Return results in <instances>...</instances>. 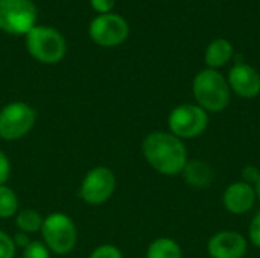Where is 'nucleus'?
I'll use <instances>...</instances> for the list:
<instances>
[{
  "label": "nucleus",
  "mask_w": 260,
  "mask_h": 258,
  "mask_svg": "<svg viewBox=\"0 0 260 258\" xmlns=\"http://www.w3.org/2000/svg\"><path fill=\"white\" fill-rule=\"evenodd\" d=\"M43 220L44 217L32 208H23L15 216V225L18 231L26 234H34L37 231H41Z\"/></svg>",
  "instance_id": "nucleus-16"
},
{
  "label": "nucleus",
  "mask_w": 260,
  "mask_h": 258,
  "mask_svg": "<svg viewBox=\"0 0 260 258\" xmlns=\"http://www.w3.org/2000/svg\"><path fill=\"white\" fill-rule=\"evenodd\" d=\"M142 154L146 163L160 175L175 176L189 161L187 149L178 137L165 131H154L142 141Z\"/></svg>",
  "instance_id": "nucleus-1"
},
{
  "label": "nucleus",
  "mask_w": 260,
  "mask_h": 258,
  "mask_svg": "<svg viewBox=\"0 0 260 258\" xmlns=\"http://www.w3.org/2000/svg\"><path fill=\"white\" fill-rule=\"evenodd\" d=\"M116 190L114 172L105 166L93 167L84 176L79 187V198L88 205L105 204Z\"/></svg>",
  "instance_id": "nucleus-9"
},
{
  "label": "nucleus",
  "mask_w": 260,
  "mask_h": 258,
  "mask_svg": "<svg viewBox=\"0 0 260 258\" xmlns=\"http://www.w3.org/2000/svg\"><path fill=\"white\" fill-rule=\"evenodd\" d=\"M248 234H250V242L256 248H260V211L251 219V224H250V228H248Z\"/></svg>",
  "instance_id": "nucleus-22"
},
{
  "label": "nucleus",
  "mask_w": 260,
  "mask_h": 258,
  "mask_svg": "<svg viewBox=\"0 0 260 258\" xmlns=\"http://www.w3.org/2000/svg\"><path fill=\"white\" fill-rule=\"evenodd\" d=\"M12 240H14V245H15V248H21V249H24L26 246H29L30 245V239H29V234H26V233H21V231H18L14 237H12Z\"/></svg>",
  "instance_id": "nucleus-25"
},
{
  "label": "nucleus",
  "mask_w": 260,
  "mask_h": 258,
  "mask_svg": "<svg viewBox=\"0 0 260 258\" xmlns=\"http://www.w3.org/2000/svg\"><path fill=\"white\" fill-rule=\"evenodd\" d=\"M26 49L29 55L41 64H56L67 52L66 38L50 26H34L26 33Z\"/></svg>",
  "instance_id": "nucleus-3"
},
{
  "label": "nucleus",
  "mask_w": 260,
  "mask_h": 258,
  "mask_svg": "<svg viewBox=\"0 0 260 258\" xmlns=\"http://www.w3.org/2000/svg\"><path fill=\"white\" fill-rule=\"evenodd\" d=\"M18 213L17 193L9 186H0V219H9Z\"/></svg>",
  "instance_id": "nucleus-17"
},
{
  "label": "nucleus",
  "mask_w": 260,
  "mask_h": 258,
  "mask_svg": "<svg viewBox=\"0 0 260 258\" xmlns=\"http://www.w3.org/2000/svg\"><path fill=\"white\" fill-rule=\"evenodd\" d=\"M168 125L171 134L180 140H192L204 134L207 129L209 114L197 103H183L171 111Z\"/></svg>",
  "instance_id": "nucleus-6"
},
{
  "label": "nucleus",
  "mask_w": 260,
  "mask_h": 258,
  "mask_svg": "<svg viewBox=\"0 0 260 258\" xmlns=\"http://www.w3.org/2000/svg\"><path fill=\"white\" fill-rule=\"evenodd\" d=\"M50 254L52 252L47 249V246L43 242L32 240L30 245L23 249L21 258H50Z\"/></svg>",
  "instance_id": "nucleus-18"
},
{
  "label": "nucleus",
  "mask_w": 260,
  "mask_h": 258,
  "mask_svg": "<svg viewBox=\"0 0 260 258\" xmlns=\"http://www.w3.org/2000/svg\"><path fill=\"white\" fill-rule=\"evenodd\" d=\"M233 44L225 40V38H218L213 40L207 49H206V55H204V61L207 64L209 68H219L224 67L232 58H233Z\"/></svg>",
  "instance_id": "nucleus-14"
},
{
  "label": "nucleus",
  "mask_w": 260,
  "mask_h": 258,
  "mask_svg": "<svg viewBox=\"0 0 260 258\" xmlns=\"http://www.w3.org/2000/svg\"><path fill=\"white\" fill-rule=\"evenodd\" d=\"M88 258H123L122 251L110 243H104L98 248H94L91 251V254L88 255Z\"/></svg>",
  "instance_id": "nucleus-19"
},
{
  "label": "nucleus",
  "mask_w": 260,
  "mask_h": 258,
  "mask_svg": "<svg viewBox=\"0 0 260 258\" xmlns=\"http://www.w3.org/2000/svg\"><path fill=\"white\" fill-rule=\"evenodd\" d=\"M192 91L197 105L207 113H221L230 103V87L227 79L213 68H204L197 73Z\"/></svg>",
  "instance_id": "nucleus-2"
},
{
  "label": "nucleus",
  "mask_w": 260,
  "mask_h": 258,
  "mask_svg": "<svg viewBox=\"0 0 260 258\" xmlns=\"http://www.w3.org/2000/svg\"><path fill=\"white\" fill-rule=\"evenodd\" d=\"M17 248L14 245L12 237L0 230V258H14Z\"/></svg>",
  "instance_id": "nucleus-20"
},
{
  "label": "nucleus",
  "mask_w": 260,
  "mask_h": 258,
  "mask_svg": "<svg viewBox=\"0 0 260 258\" xmlns=\"http://www.w3.org/2000/svg\"><path fill=\"white\" fill-rule=\"evenodd\" d=\"M43 243L56 255L72 252L78 242V230L73 219L64 213H52L43 220Z\"/></svg>",
  "instance_id": "nucleus-4"
},
{
  "label": "nucleus",
  "mask_w": 260,
  "mask_h": 258,
  "mask_svg": "<svg viewBox=\"0 0 260 258\" xmlns=\"http://www.w3.org/2000/svg\"><path fill=\"white\" fill-rule=\"evenodd\" d=\"M88 33L94 44L101 47H116L125 43L128 38L129 26L126 20L119 14H99L91 20Z\"/></svg>",
  "instance_id": "nucleus-8"
},
{
  "label": "nucleus",
  "mask_w": 260,
  "mask_h": 258,
  "mask_svg": "<svg viewBox=\"0 0 260 258\" xmlns=\"http://www.w3.org/2000/svg\"><path fill=\"white\" fill-rule=\"evenodd\" d=\"M247 249V239L236 231H219L207 243V252L212 258H244Z\"/></svg>",
  "instance_id": "nucleus-10"
},
{
  "label": "nucleus",
  "mask_w": 260,
  "mask_h": 258,
  "mask_svg": "<svg viewBox=\"0 0 260 258\" xmlns=\"http://www.w3.org/2000/svg\"><path fill=\"white\" fill-rule=\"evenodd\" d=\"M37 111L26 102L15 100L0 109V138L15 141L26 137L37 123Z\"/></svg>",
  "instance_id": "nucleus-5"
},
{
  "label": "nucleus",
  "mask_w": 260,
  "mask_h": 258,
  "mask_svg": "<svg viewBox=\"0 0 260 258\" xmlns=\"http://www.w3.org/2000/svg\"><path fill=\"white\" fill-rule=\"evenodd\" d=\"M254 201H256L254 187L244 181L230 184L222 195V204L225 210L232 214L248 213L253 208Z\"/></svg>",
  "instance_id": "nucleus-12"
},
{
  "label": "nucleus",
  "mask_w": 260,
  "mask_h": 258,
  "mask_svg": "<svg viewBox=\"0 0 260 258\" xmlns=\"http://www.w3.org/2000/svg\"><path fill=\"white\" fill-rule=\"evenodd\" d=\"M181 173L186 182L195 189H207L215 178L213 169L201 160H189Z\"/></svg>",
  "instance_id": "nucleus-13"
},
{
  "label": "nucleus",
  "mask_w": 260,
  "mask_h": 258,
  "mask_svg": "<svg viewBox=\"0 0 260 258\" xmlns=\"http://www.w3.org/2000/svg\"><path fill=\"white\" fill-rule=\"evenodd\" d=\"M230 90L242 99H254L260 94V73L245 62L235 64L227 78Z\"/></svg>",
  "instance_id": "nucleus-11"
},
{
  "label": "nucleus",
  "mask_w": 260,
  "mask_h": 258,
  "mask_svg": "<svg viewBox=\"0 0 260 258\" xmlns=\"http://www.w3.org/2000/svg\"><path fill=\"white\" fill-rule=\"evenodd\" d=\"M90 5L98 14H108L113 11L116 0H90Z\"/></svg>",
  "instance_id": "nucleus-23"
},
{
  "label": "nucleus",
  "mask_w": 260,
  "mask_h": 258,
  "mask_svg": "<svg viewBox=\"0 0 260 258\" xmlns=\"http://www.w3.org/2000/svg\"><path fill=\"white\" fill-rule=\"evenodd\" d=\"M254 192H256V198H259L260 201V176L259 179H257V182L254 184Z\"/></svg>",
  "instance_id": "nucleus-26"
},
{
  "label": "nucleus",
  "mask_w": 260,
  "mask_h": 258,
  "mask_svg": "<svg viewBox=\"0 0 260 258\" xmlns=\"http://www.w3.org/2000/svg\"><path fill=\"white\" fill-rule=\"evenodd\" d=\"M146 258H183V251L174 239L160 237L148 246Z\"/></svg>",
  "instance_id": "nucleus-15"
},
{
  "label": "nucleus",
  "mask_w": 260,
  "mask_h": 258,
  "mask_svg": "<svg viewBox=\"0 0 260 258\" xmlns=\"http://www.w3.org/2000/svg\"><path fill=\"white\" fill-rule=\"evenodd\" d=\"M38 12L32 0H0V30L24 35L35 26Z\"/></svg>",
  "instance_id": "nucleus-7"
},
{
  "label": "nucleus",
  "mask_w": 260,
  "mask_h": 258,
  "mask_svg": "<svg viewBox=\"0 0 260 258\" xmlns=\"http://www.w3.org/2000/svg\"><path fill=\"white\" fill-rule=\"evenodd\" d=\"M11 178V161L8 155L0 151V186H6Z\"/></svg>",
  "instance_id": "nucleus-21"
},
{
  "label": "nucleus",
  "mask_w": 260,
  "mask_h": 258,
  "mask_svg": "<svg viewBox=\"0 0 260 258\" xmlns=\"http://www.w3.org/2000/svg\"><path fill=\"white\" fill-rule=\"evenodd\" d=\"M259 176H260V170L256 167V166H248V167H245V169H244V172H242L244 182H247V184H250V186H253V187H254V184L257 182Z\"/></svg>",
  "instance_id": "nucleus-24"
}]
</instances>
